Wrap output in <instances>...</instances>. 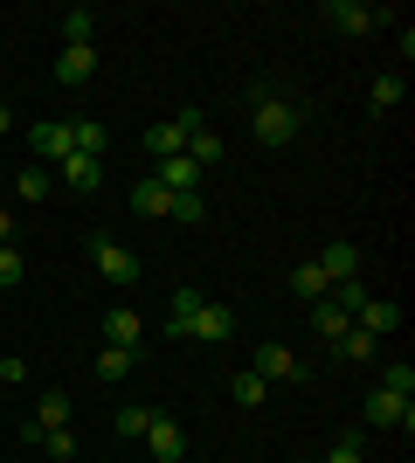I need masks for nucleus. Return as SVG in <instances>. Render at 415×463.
<instances>
[{"instance_id": "nucleus-1", "label": "nucleus", "mask_w": 415, "mask_h": 463, "mask_svg": "<svg viewBox=\"0 0 415 463\" xmlns=\"http://www.w3.org/2000/svg\"><path fill=\"white\" fill-rule=\"evenodd\" d=\"M297 125H305V111L277 83H250V132H257V146H291Z\"/></svg>"}, {"instance_id": "nucleus-2", "label": "nucleus", "mask_w": 415, "mask_h": 463, "mask_svg": "<svg viewBox=\"0 0 415 463\" xmlns=\"http://www.w3.org/2000/svg\"><path fill=\"white\" fill-rule=\"evenodd\" d=\"M28 146H35V166H49V174H56L62 159L77 153V132H70L62 118H42V125H28Z\"/></svg>"}, {"instance_id": "nucleus-3", "label": "nucleus", "mask_w": 415, "mask_h": 463, "mask_svg": "<svg viewBox=\"0 0 415 463\" xmlns=\"http://www.w3.org/2000/svg\"><path fill=\"white\" fill-rule=\"evenodd\" d=\"M201 125H208L201 111H180V118H166V125H153V132H146V153H153V166H159V159H174V153H187V138H194Z\"/></svg>"}, {"instance_id": "nucleus-4", "label": "nucleus", "mask_w": 415, "mask_h": 463, "mask_svg": "<svg viewBox=\"0 0 415 463\" xmlns=\"http://www.w3.org/2000/svg\"><path fill=\"white\" fill-rule=\"evenodd\" d=\"M360 422H367V429H401V436H409V429H415V402H401V394L374 387V394L360 402Z\"/></svg>"}, {"instance_id": "nucleus-5", "label": "nucleus", "mask_w": 415, "mask_h": 463, "mask_svg": "<svg viewBox=\"0 0 415 463\" xmlns=\"http://www.w3.org/2000/svg\"><path fill=\"white\" fill-rule=\"evenodd\" d=\"M318 14L333 21L339 35H367V28H381V21H395V7H367V0H325Z\"/></svg>"}, {"instance_id": "nucleus-6", "label": "nucleus", "mask_w": 415, "mask_h": 463, "mask_svg": "<svg viewBox=\"0 0 415 463\" xmlns=\"http://www.w3.org/2000/svg\"><path fill=\"white\" fill-rule=\"evenodd\" d=\"M90 263H98L104 284H138V256L125 242H111V235H90Z\"/></svg>"}, {"instance_id": "nucleus-7", "label": "nucleus", "mask_w": 415, "mask_h": 463, "mask_svg": "<svg viewBox=\"0 0 415 463\" xmlns=\"http://www.w3.org/2000/svg\"><path fill=\"white\" fill-rule=\"evenodd\" d=\"M90 77H98V42H62V56H56V83L83 90Z\"/></svg>"}, {"instance_id": "nucleus-8", "label": "nucleus", "mask_w": 415, "mask_h": 463, "mask_svg": "<svg viewBox=\"0 0 415 463\" xmlns=\"http://www.w3.org/2000/svg\"><path fill=\"white\" fill-rule=\"evenodd\" d=\"M250 373H263V381H305L297 353H291V346H277V339H270V346H257V353H250Z\"/></svg>"}, {"instance_id": "nucleus-9", "label": "nucleus", "mask_w": 415, "mask_h": 463, "mask_svg": "<svg viewBox=\"0 0 415 463\" xmlns=\"http://www.w3.org/2000/svg\"><path fill=\"white\" fill-rule=\"evenodd\" d=\"M229 332H236V311L222 305V298H208V305H201V318H194V332H187V339H201V346H229Z\"/></svg>"}, {"instance_id": "nucleus-10", "label": "nucleus", "mask_w": 415, "mask_h": 463, "mask_svg": "<svg viewBox=\"0 0 415 463\" xmlns=\"http://www.w3.org/2000/svg\"><path fill=\"white\" fill-rule=\"evenodd\" d=\"M312 263L325 270V284H354V277H360V242H325Z\"/></svg>"}, {"instance_id": "nucleus-11", "label": "nucleus", "mask_w": 415, "mask_h": 463, "mask_svg": "<svg viewBox=\"0 0 415 463\" xmlns=\"http://www.w3.org/2000/svg\"><path fill=\"white\" fill-rule=\"evenodd\" d=\"M56 180H62L70 194H90V187H104V159H90V153H70V159L56 166Z\"/></svg>"}, {"instance_id": "nucleus-12", "label": "nucleus", "mask_w": 415, "mask_h": 463, "mask_svg": "<svg viewBox=\"0 0 415 463\" xmlns=\"http://www.w3.org/2000/svg\"><path fill=\"white\" fill-rule=\"evenodd\" d=\"M153 180H159V187H166V194H201V166H194V159H187V153L159 159V166H153Z\"/></svg>"}, {"instance_id": "nucleus-13", "label": "nucleus", "mask_w": 415, "mask_h": 463, "mask_svg": "<svg viewBox=\"0 0 415 463\" xmlns=\"http://www.w3.org/2000/svg\"><path fill=\"white\" fill-rule=\"evenodd\" d=\"M125 201H132V214H146V222H166V214H174V194L159 187V180H153V174L138 180V187H132V194H125Z\"/></svg>"}, {"instance_id": "nucleus-14", "label": "nucleus", "mask_w": 415, "mask_h": 463, "mask_svg": "<svg viewBox=\"0 0 415 463\" xmlns=\"http://www.w3.org/2000/svg\"><path fill=\"white\" fill-rule=\"evenodd\" d=\"M138 339H146V326H138V311H132V305L104 311V346H125V353H138Z\"/></svg>"}, {"instance_id": "nucleus-15", "label": "nucleus", "mask_w": 415, "mask_h": 463, "mask_svg": "<svg viewBox=\"0 0 415 463\" xmlns=\"http://www.w3.org/2000/svg\"><path fill=\"white\" fill-rule=\"evenodd\" d=\"M146 449H153L159 463H180L187 436H180V422H174V415H153V429H146Z\"/></svg>"}, {"instance_id": "nucleus-16", "label": "nucleus", "mask_w": 415, "mask_h": 463, "mask_svg": "<svg viewBox=\"0 0 415 463\" xmlns=\"http://www.w3.org/2000/svg\"><path fill=\"white\" fill-rule=\"evenodd\" d=\"M354 326H360V332H374V339H388V332L401 326V305H388V298H367V305L354 311Z\"/></svg>"}, {"instance_id": "nucleus-17", "label": "nucleus", "mask_w": 415, "mask_h": 463, "mask_svg": "<svg viewBox=\"0 0 415 463\" xmlns=\"http://www.w3.org/2000/svg\"><path fill=\"white\" fill-rule=\"evenodd\" d=\"M201 305H208L201 290H174V311H166V332H174V339H187V332H194V318H201Z\"/></svg>"}, {"instance_id": "nucleus-18", "label": "nucleus", "mask_w": 415, "mask_h": 463, "mask_svg": "<svg viewBox=\"0 0 415 463\" xmlns=\"http://www.w3.org/2000/svg\"><path fill=\"white\" fill-rule=\"evenodd\" d=\"M28 422H35V429H70V394H62V387H49V394L35 402V415H28Z\"/></svg>"}, {"instance_id": "nucleus-19", "label": "nucleus", "mask_w": 415, "mask_h": 463, "mask_svg": "<svg viewBox=\"0 0 415 463\" xmlns=\"http://www.w3.org/2000/svg\"><path fill=\"white\" fill-rule=\"evenodd\" d=\"M346 326H354V318H346L333 298H318V305H312V332H318V339H333V346H339V332H346Z\"/></svg>"}, {"instance_id": "nucleus-20", "label": "nucleus", "mask_w": 415, "mask_h": 463, "mask_svg": "<svg viewBox=\"0 0 415 463\" xmlns=\"http://www.w3.org/2000/svg\"><path fill=\"white\" fill-rule=\"evenodd\" d=\"M132 367H138V353H125V346H104V353H98V381H104V387H118Z\"/></svg>"}, {"instance_id": "nucleus-21", "label": "nucleus", "mask_w": 415, "mask_h": 463, "mask_svg": "<svg viewBox=\"0 0 415 463\" xmlns=\"http://www.w3.org/2000/svg\"><path fill=\"white\" fill-rule=\"evenodd\" d=\"M339 360H381V339H374V332H360V326H346V332H339Z\"/></svg>"}, {"instance_id": "nucleus-22", "label": "nucleus", "mask_w": 415, "mask_h": 463, "mask_svg": "<svg viewBox=\"0 0 415 463\" xmlns=\"http://www.w3.org/2000/svg\"><path fill=\"white\" fill-rule=\"evenodd\" d=\"M70 132H77V153H90V159H104V153H111V132H104L98 118H77Z\"/></svg>"}, {"instance_id": "nucleus-23", "label": "nucleus", "mask_w": 415, "mask_h": 463, "mask_svg": "<svg viewBox=\"0 0 415 463\" xmlns=\"http://www.w3.org/2000/svg\"><path fill=\"white\" fill-rule=\"evenodd\" d=\"M14 194H21V201H49V194H56V174H49V166H21Z\"/></svg>"}, {"instance_id": "nucleus-24", "label": "nucleus", "mask_w": 415, "mask_h": 463, "mask_svg": "<svg viewBox=\"0 0 415 463\" xmlns=\"http://www.w3.org/2000/svg\"><path fill=\"white\" fill-rule=\"evenodd\" d=\"M291 290L305 298V305H318V298H325L333 284H325V270H318V263H297V270H291Z\"/></svg>"}, {"instance_id": "nucleus-25", "label": "nucleus", "mask_w": 415, "mask_h": 463, "mask_svg": "<svg viewBox=\"0 0 415 463\" xmlns=\"http://www.w3.org/2000/svg\"><path fill=\"white\" fill-rule=\"evenodd\" d=\"M62 42H98V7H70L62 14Z\"/></svg>"}, {"instance_id": "nucleus-26", "label": "nucleus", "mask_w": 415, "mask_h": 463, "mask_svg": "<svg viewBox=\"0 0 415 463\" xmlns=\"http://www.w3.org/2000/svg\"><path fill=\"white\" fill-rule=\"evenodd\" d=\"M381 387L401 394V402H415V367H409V360H388V367H381Z\"/></svg>"}, {"instance_id": "nucleus-27", "label": "nucleus", "mask_w": 415, "mask_h": 463, "mask_svg": "<svg viewBox=\"0 0 415 463\" xmlns=\"http://www.w3.org/2000/svg\"><path fill=\"white\" fill-rule=\"evenodd\" d=\"M229 387H236L242 408H263V394H270V381H263V373H250V367H236V381H229Z\"/></svg>"}, {"instance_id": "nucleus-28", "label": "nucleus", "mask_w": 415, "mask_h": 463, "mask_svg": "<svg viewBox=\"0 0 415 463\" xmlns=\"http://www.w3.org/2000/svg\"><path fill=\"white\" fill-rule=\"evenodd\" d=\"M187 159H194L201 174H208V166H215V159H222V138H215V132H208V125H201V132H194V138H187Z\"/></svg>"}, {"instance_id": "nucleus-29", "label": "nucleus", "mask_w": 415, "mask_h": 463, "mask_svg": "<svg viewBox=\"0 0 415 463\" xmlns=\"http://www.w3.org/2000/svg\"><path fill=\"white\" fill-rule=\"evenodd\" d=\"M401 90H409V77H374L367 104H374V111H395V104H401Z\"/></svg>"}, {"instance_id": "nucleus-30", "label": "nucleus", "mask_w": 415, "mask_h": 463, "mask_svg": "<svg viewBox=\"0 0 415 463\" xmlns=\"http://www.w3.org/2000/svg\"><path fill=\"white\" fill-rule=\"evenodd\" d=\"M325 463H367V443H360V429H346V436H333V449H325Z\"/></svg>"}, {"instance_id": "nucleus-31", "label": "nucleus", "mask_w": 415, "mask_h": 463, "mask_svg": "<svg viewBox=\"0 0 415 463\" xmlns=\"http://www.w3.org/2000/svg\"><path fill=\"white\" fill-rule=\"evenodd\" d=\"M35 449H49L56 463H70V457H77V436H70V429H42V443H35Z\"/></svg>"}, {"instance_id": "nucleus-32", "label": "nucleus", "mask_w": 415, "mask_h": 463, "mask_svg": "<svg viewBox=\"0 0 415 463\" xmlns=\"http://www.w3.org/2000/svg\"><path fill=\"white\" fill-rule=\"evenodd\" d=\"M159 408H118V436H146Z\"/></svg>"}, {"instance_id": "nucleus-33", "label": "nucleus", "mask_w": 415, "mask_h": 463, "mask_svg": "<svg viewBox=\"0 0 415 463\" xmlns=\"http://www.w3.org/2000/svg\"><path fill=\"white\" fill-rule=\"evenodd\" d=\"M201 214H208L201 194H174V214H166V222H201Z\"/></svg>"}, {"instance_id": "nucleus-34", "label": "nucleus", "mask_w": 415, "mask_h": 463, "mask_svg": "<svg viewBox=\"0 0 415 463\" xmlns=\"http://www.w3.org/2000/svg\"><path fill=\"white\" fill-rule=\"evenodd\" d=\"M21 270H28V263H21V250L7 242V250H0V290H14V284H21Z\"/></svg>"}, {"instance_id": "nucleus-35", "label": "nucleus", "mask_w": 415, "mask_h": 463, "mask_svg": "<svg viewBox=\"0 0 415 463\" xmlns=\"http://www.w3.org/2000/svg\"><path fill=\"white\" fill-rule=\"evenodd\" d=\"M0 381L21 387V381H28V360H21V353H0Z\"/></svg>"}, {"instance_id": "nucleus-36", "label": "nucleus", "mask_w": 415, "mask_h": 463, "mask_svg": "<svg viewBox=\"0 0 415 463\" xmlns=\"http://www.w3.org/2000/svg\"><path fill=\"white\" fill-rule=\"evenodd\" d=\"M7 242H14V214L0 208V250H7Z\"/></svg>"}, {"instance_id": "nucleus-37", "label": "nucleus", "mask_w": 415, "mask_h": 463, "mask_svg": "<svg viewBox=\"0 0 415 463\" xmlns=\"http://www.w3.org/2000/svg\"><path fill=\"white\" fill-rule=\"evenodd\" d=\"M7 125H14V118H7V104H0V132H7Z\"/></svg>"}]
</instances>
